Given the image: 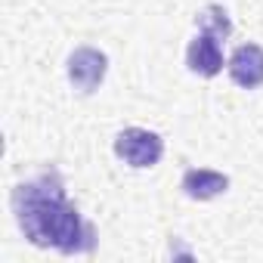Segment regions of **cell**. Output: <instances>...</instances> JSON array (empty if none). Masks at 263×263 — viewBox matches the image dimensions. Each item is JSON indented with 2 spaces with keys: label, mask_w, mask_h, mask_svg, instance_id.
<instances>
[{
  "label": "cell",
  "mask_w": 263,
  "mask_h": 263,
  "mask_svg": "<svg viewBox=\"0 0 263 263\" xmlns=\"http://www.w3.org/2000/svg\"><path fill=\"white\" fill-rule=\"evenodd\" d=\"M195 25H198V31H204V34H211V37H217V41H226V37L232 34V19H229V13H226L223 7H217V4L204 7V10L195 16Z\"/></svg>",
  "instance_id": "obj_7"
},
{
  "label": "cell",
  "mask_w": 263,
  "mask_h": 263,
  "mask_svg": "<svg viewBox=\"0 0 263 263\" xmlns=\"http://www.w3.org/2000/svg\"><path fill=\"white\" fill-rule=\"evenodd\" d=\"M105 71H108V59H105V53H99L93 47H78L68 56V81L78 93H93L102 84Z\"/></svg>",
  "instance_id": "obj_3"
},
{
  "label": "cell",
  "mask_w": 263,
  "mask_h": 263,
  "mask_svg": "<svg viewBox=\"0 0 263 263\" xmlns=\"http://www.w3.org/2000/svg\"><path fill=\"white\" fill-rule=\"evenodd\" d=\"M115 155L130 167H155L164 155V140L146 127H124L115 137Z\"/></svg>",
  "instance_id": "obj_2"
},
{
  "label": "cell",
  "mask_w": 263,
  "mask_h": 263,
  "mask_svg": "<svg viewBox=\"0 0 263 263\" xmlns=\"http://www.w3.org/2000/svg\"><path fill=\"white\" fill-rule=\"evenodd\" d=\"M186 65L189 71L201 74V78H214L223 71V50H220V41L198 31L192 41H189V50H186Z\"/></svg>",
  "instance_id": "obj_5"
},
{
  "label": "cell",
  "mask_w": 263,
  "mask_h": 263,
  "mask_svg": "<svg viewBox=\"0 0 263 263\" xmlns=\"http://www.w3.org/2000/svg\"><path fill=\"white\" fill-rule=\"evenodd\" d=\"M13 214L25 238L37 248H53L59 254H90L93 226L78 214L65 195V183L56 171L19 183L10 195Z\"/></svg>",
  "instance_id": "obj_1"
},
{
  "label": "cell",
  "mask_w": 263,
  "mask_h": 263,
  "mask_svg": "<svg viewBox=\"0 0 263 263\" xmlns=\"http://www.w3.org/2000/svg\"><path fill=\"white\" fill-rule=\"evenodd\" d=\"M229 189V177L220 171H208V167H189L183 174V192L195 201H211L217 195H223Z\"/></svg>",
  "instance_id": "obj_6"
},
{
  "label": "cell",
  "mask_w": 263,
  "mask_h": 263,
  "mask_svg": "<svg viewBox=\"0 0 263 263\" xmlns=\"http://www.w3.org/2000/svg\"><path fill=\"white\" fill-rule=\"evenodd\" d=\"M226 68H229V78H232L238 87H245V90L260 87V84H263V47H257V44H241V47H235Z\"/></svg>",
  "instance_id": "obj_4"
}]
</instances>
